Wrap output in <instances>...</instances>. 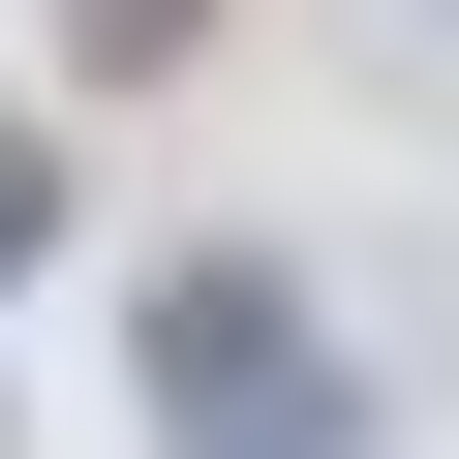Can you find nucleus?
<instances>
[{
    "mask_svg": "<svg viewBox=\"0 0 459 459\" xmlns=\"http://www.w3.org/2000/svg\"><path fill=\"white\" fill-rule=\"evenodd\" d=\"M123 368H153V459H368V337H337L276 246H184V276L123 307Z\"/></svg>",
    "mask_w": 459,
    "mask_h": 459,
    "instance_id": "f257e3e1",
    "label": "nucleus"
},
{
    "mask_svg": "<svg viewBox=\"0 0 459 459\" xmlns=\"http://www.w3.org/2000/svg\"><path fill=\"white\" fill-rule=\"evenodd\" d=\"M31 246H62V153H31V123H0V276H31Z\"/></svg>",
    "mask_w": 459,
    "mask_h": 459,
    "instance_id": "f03ea898",
    "label": "nucleus"
}]
</instances>
